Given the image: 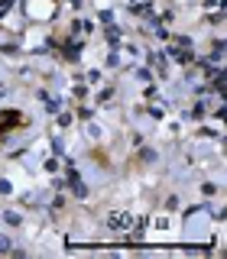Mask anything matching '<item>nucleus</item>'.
Instances as JSON below:
<instances>
[{
  "label": "nucleus",
  "mask_w": 227,
  "mask_h": 259,
  "mask_svg": "<svg viewBox=\"0 0 227 259\" xmlns=\"http://www.w3.org/2000/svg\"><path fill=\"white\" fill-rule=\"evenodd\" d=\"M4 224H10V227H23V214H20V210H7V214H4Z\"/></svg>",
  "instance_id": "2"
},
{
  "label": "nucleus",
  "mask_w": 227,
  "mask_h": 259,
  "mask_svg": "<svg viewBox=\"0 0 227 259\" xmlns=\"http://www.w3.org/2000/svg\"><path fill=\"white\" fill-rule=\"evenodd\" d=\"M43 168H46V172H55V168H59V159H46Z\"/></svg>",
  "instance_id": "7"
},
{
  "label": "nucleus",
  "mask_w": 227,
  "mask_h": 259,
  "mask_svg": "<svg viewBox=\"0 0 227 259\" xmlns=\"http://www.w3.org/2000/svg\"><path fill=\"white\" fill-rule=\"evenodd\" d=\"M55 13H59V0H23L20 4V16L29 26H46L55 20Z\"/></svg>",
  "instance_id": "1"
},
{
  "label": "nucleus",
  "mask_w": 227,
  "mask_h": 259,
  "mask_svg": "<svg viewBox=\"0 0 227 259\" xmlns=\"http://www.w3.org/2000/svg\"><path fill=\"white\" fill-rule=\"evenodd\" d=\"M85 81H88V84H97V81H104V71H101V68H91V71L85 75Z\"/></svg>",
  "instance_id": "3"
},
{
  "label": "nucleus",
  "mask_w": 227,
  "mask_h": 259,
  "mask_svg": "<svg viewBox=\"0 0 227 259\" xmlns=\"http://www.w3.org/2000/svg\"><path fill=\"white\" fill-rule=\"evenodd\" d=\"M136 78H140V81H153V71L149 68H136Z\"/></svg>",
  "instance_id": "6"
},
{
  "label": "nucleus",
  "mask_w": 227,
  "mask_h": 259,
  "mask_svg": "<svg viewBox=\"0 0 227 259\" xmlns=\"http://www.w3.org/2000/svg\"><path fill=\"white\" fill-rule=\"evenodd\" d=\"M214 191H217V185H211V182H205V185H201V194H205V198H211Z\"/></svg>",
  "instance_id": "5"
},
{
  "label": "nucleus",
  "mask_w": 227,
  "mask_h": 259,
  "mask_svg": "<svg viewBox=\"0 0 227 259\" xmlns=\"http://www.w3.org/2000/svg\"><path fill=\"white\" fill-rule=\"evenodd\" d=\"M143 97H146V101H156V97H159V88H156V84H146Z\"/></svg>",
  "instance_id": "4"
}]
</instances>
